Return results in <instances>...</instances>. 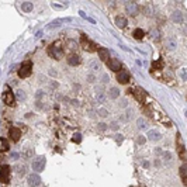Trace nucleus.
<instances>
[{"instance_id": "20", "label": "nucleus", "mask_w": 187, "mask_h": 187, "mask_svg": "<svg viewBox=\"0 0 187 187\" xmlns=\"http://www.w3.org/2000/svg\"><path fill=\"white\" fill-rule=\"evenodd\" d=\"M143 35H145V33H143V30H141V28H136L135 31H134V34H132V37L135 38V40H142Z\"/></svg>"}, {"instance_id": "18", "label": "nucleus", "mask_w": 187, "mask_h": 187, "mask_svg": "<svg viewBox=\"0 0 187 187\" xmlns=\"http://www.w3.org/2000/svg\"><path fill=\"white\" fill-rule=\"evenodd\" d=\"M107 96H108L110 99H117L118 96H120V89H117V87H111L110 90H108V93H107Z\"/></svg>"}, {"instance_id": "1", "label": "nucleus", "mask_w": 187, "mask_h": 187, "mask_svg": "<svg viewBox=\"0 0 187 187\" xmlns=\"http://www.w3.org/2000/svg\"><path fill=\"white\" fill-rule=\"evenodd\" d=\"M48 54H49V56L54 59H56V61H59V59L62 58V47L59 44H54L51 45V47L48 48Z\"/></svg>"}, {"instance_id": "9", "label": "nucleus", "mask_w": 187, "mask_h": 187, "mask_svg": "<svg viewBox=\"0 0 187 187\" xmlns=\"http://www.w3.org/2000/svg\"><path fill=\"white\" fill-rule=\"evenodd\" d=\"M117 82L121 84H127L129 82V73L127 70H120V72H117Z\"/></svg>"}, {"instance_id": "14", "label": "nucleus", "mask_w": 187, "mask_h": 187, "mask_svg": "<svg viewBox=\"0 0 187 187\" xmlns=\"http://www.w3.org/2000/svg\"><path fill=\"white\" fill-rule=\"evenodd\" d=\"M172 20L175 23H177V24H180V23H183V16H182V11L176 10V11H173V14H172Z\"/></svg>"}, {"instance_id": "24", "label": "nucleus", "mask_w": 187, "mask_h": 187, "mask_svg": "<svg viewBox=\"0 0 187 187\" xmlns=\"http://www.w3.org/2000/svg\"><path fill=\"white\" fill-rule=\"evenodd\" d=\"M89 66H90V68H92L93 70H99L100 69V62L99 61H90V63H89Z\"/></svg>"}, {"instance_id": "7", "label": "nucleus", "mask_w": 187, "mask_h": 187, "mask_svg": "<svg viewBox=\"0 0 187 187\" xmlns=\"http://www.w3.org/2000/svg\"><path fill=\"white\" fill-rule=\"evenodd\" d=\"M106 63H107V66H108L111 70H114V72H120V70H121V62H120L118 59L108 58Z\"/></svg>"}, {"instance_id": "37", "label": "nucleus", "mask_w": 187, "mask_h": 187, "mask_svg": "<svg viewBox=\"0 0 187 187\" xmlns=\"http://www.w3.org/2000/svg\"><path fill=\"white\" fill-rule=\"evenodd\" d=\"M17 158H19V155L17 153H11V159H13V161H16Z\"/></svg>"}, {"instance_id": "16", "label": "nucleus", "mask_w": 187, "mask_h": 187, "mask_svg": "<svg viewBox=\"0 0 187 187\" xmlns=\"http://www.w3.org/2000/svg\"><path fill=\"white\" fill-rule=\"evenodd\" d=\"M127 19L125 17H122V16H118V17H115V24H117L120 28H124V27H127Z\"/></svg>"}, {"instance_id": "23", "label": "nucleus", "mask_w": 187, "mask_h": 187, "mask_svg": "<svg viewBox=\"0 0 187 187\" xmlns=\"http://www.w3.org/2000/svg\"><path fill=\"white\" fill-rule=\"evenodd\" d=\"M16 97L19 99V101H24L27 96H26V93L23 92V90H17V92H16Z\"/></svg>"}, {"instance_id": "30", "label": "nucleus", "mask_w": 187, "mask_h": 187, "mask_svg": "<svg viewBox=\"0 0 187 187\" xmlns=\"http://www.w3.org/2000/svg\"><path fill=\"white\" fill-rule=\"evenodd\" d=\"M97 128H99L100 131H106V129L108 128V125H106V124H104V122H100V124L97 125Z\"/></svg>"}, {"instance_id": "31", "label": "nucleus", "mask_w": 187, "mask_h": 187, "mask_svg": "<svg viewBox=\"0 0 187 187\" xmlns=\"http://www.w3.org/2000/svg\"><path fill=\"white\" fill-rule=\"evenodd\" d=\"M162 156H163V159H166V161H170V159H172V153H170V152H163Z\"/></svg>"}, {"instance_id": "28", "label": "nucleus", "mask_w": 187, "mask_h": 187, "mask_svg": "<svg viewBox=\"0 0 187 187\" xmlns=\"http://www.w3.org/2000/svg\"><path fill=\"white\" fill-rule=\"evenodd\" d=\"M72 141H73V142H76V143H79L82 141V136H80V134H75V136L73 138H72Z\"/></svg>"}, {"instance_id": "32", "label": "nucleus", "mask_w": 187, "mask_h": 187, "mask_svg": "<svg viewBox=\"0 0 187 187\" xmlns=\"http://www.w3.org/2000/svg\"><path fill=\"white\" fill-rule=\"evenodd\" d=\"M87 82H89V83H94V82H96V76H94V75H87Z\"/></svg>"}, {"instance_id": "11", "label": "nucleus", "mask_w": 187, "mask_h": 187, "mask_svg": "<svg viewBox=\"0 0 187 187\" xmlns=\"http://www.w3.org/2000/svg\"><path fill=\"white\" fill-rule=\"evenodd\" d=\"M10 136L13 141H19L20 136H21V132H20V129L17 128V127H11L10 128Z\"/></svg>"}, {"instance_id": "21", "label": "nucleus", "mask_w": 187, "mask_h": 187, "mask_svg": "<svg viewBox=\"0 0 187 187\" xmlns=\"http://www.w3.org/2000/svg\"><path fill=\"white\" fill-rule=\"evenodd\" d=\"M21 10L26 11V13H30V11L33 10V4L30 3V2H24V3L21 4Z\"/></svg>"}, {"instance_id": "15", "label": "nucleus", "mask_w": 187, "mask_h": 187, "mask_svg": "<svg viewBox=\"0 0 187 187\" xmlns=\"http://www.w3.org/2000/svg\"><path fill=\"white\" fill-rule=\"evenodd\" d=\"M166 48H168L169 51H175L177 48V42L173 40V38H168V40H166Z\"/></svg>"}, {"instance_id": "29", "label": "nucleus", "mask_w": 187, "mask_h": 187, "mask_svg": "<svg viewBox=\"0 0 187 187\" xmlns=\"http://www.w3.org/2000/svg\"><path fill=\"white\" fill-rule=\"evenodd\" d=\"M0 142H2V145H3V146H2V149H3V150L9 149V143L6 142V139H3V138H0Z\"/></svg>"}, {"instance_id": "22", "label": "nucleus", "mask_w": 187, "mask_h": 187, "mask_svg": "<svg viewBox=\"0 0 187 187\" xmlns=\"http://www.w3.org/2000/svg\"><path fill=\"white\" fill-rule=\"evenodd\" d=\"M136 124H138V128H139V129H145L148 127V122H146V120H145V118H138Z\"/></svg>"}, {"instance_id": "6", "label": "nucleus", "mask_w": 187, "mask_h": 187, "mask_svg": "<svg viewBox=\"0 0 187 187\" xmlns=\"http://www.w3.org/2000/svg\"><path fill=\"white\" fill-rule=\"evenodd\" d=\"M125 10H127L128 14L136 16L138 11H139V7H138V4H136L135 2H125Z\"/></svg>"}, {"instance_id": "5", "label": "nucleus", "mask_w": 187, "mask_h": 187, "mask_svg": "<svg viewBox=\"0 0 187 187\" xmlns=\"http://www.w3.org/2000/svg\"><path fill=\"white\" fill-rule=\"evenodd\" d=\"M9 179H10V166L4 165L0 169V182L2 183H9Z\"/></svg>"}, {"instance_id": "27", "label": "nucleus", "mask_w": 187, "mask_h": 187, "mask_svg": "<svg viewBox=\"0 0 187 187\" xmlns=\"http://www.w3.org/2000/svg\"><path fill=\"white\" fill-rule=\"evenodd\" d=\"M99 115H100V117H107V115H108V111H107L106 108H100V110H99Z\"/></svg>"}, {"instance_id": "39", "label": "nucleus", "mask_w": 187, "mask_h": 187, "mask_svg": "<svg viewBox=\"0 0 187 187\" xmlns=\"http://www.w3.org/2000/svg\"><path fill=\"white\" fill-rule=\"evenodd\" d=\"M182 77H183V79H186V70H182Z\"/></svg>"}, {"instance_id": "3", "label": "nucleus", "mask_w": 187, "mask_h": 187, "mask_svg": "<svg viewBox=\"0 0 187 187\" xmlns=\"http://www.w3.org/2000/svg\"><path fill=\"white\" fill-rule=\"evenodd\" d=\"M45 163H47L45 156H37V158L33 161V169L35 172H42L45 169Z\"/></svg>"}, {"instance_id": "26", "label": "nucleus", "mask_w": 187, "mask_h": 187, "mask_svg": "<svg viewBox=\"0 0 187 187\" xmlns=\"http://www.w3.org/2000/svg\"><path fill=\"white\" fill-rule=\"evenodd\" d=\"M186 165H183L182 168H180V176H182V179H183V182L186 180Z\"/></svg>"}, {"instance_id": "2", "label": "nucleus", "mask_w": 187, "mask_h": 187, "mask_svg": "<svg viewBox=\"0 0 187 187\" xmlns=\"http://www.w3.org/2000/svg\"><path fill=\"white\" fill-rule=\"evenodd\" d=\"M31 72H33V65H31V62H24L19 68V76L21 77V79L28 77L30 75H31Z\"/></svg>"}, {"instance_id": "13", "label": "nucleus", "mask_w": 187, "mask_h": 187, "mask_svg": "<svg viewBox=\"0 0 187 187\" xmlns=\"http://www.w3.org/2000/svg\"><path fill=\"white\" fill-rule=\"evenodd\" d=\"M68 63H69L70 66H76L80 63V58H79V55H76V54H72L70 56H68Z\"/></svg>"}, {"instance_id": "25", "label": "nucleus", "mask_w": 187, "mask_h": 187, "mask_svg": "<svg viewBox=\"0 0 187 187\" xmlns=\"http://www.w3.org/2000/svg\"><path fill=\"white\" fill-rule=\"evenodd\" d=\"M106 97L107 96L104 94V92L103 93H96V100H97L99 103H103L104 100H106Z\"/></svg>"}, {"instance_id": "19", "label": "nucleus", "mask_w": 187, "mask_h": 187, "mask_svg": "<svg viewBox=\"0 0 187 187\" xmlns=\"http://www.w3.org/2000/svg\"><path fill=\"white\" fill-rule=\"evenodd\" d=\"M132 93L135 94V97L139 100L141 103H142L143 100H145V93L142 92V89H136V90H132Z\"/></svg>"}, {"instance_id": "12", "label": "nucleus", "mask_w": 187, "mask_h": 187, "mask_svg": "<svg viewBox=\"0 0 187 187\" xmlns=\"http://www.w3.org/2000/svg\"><path fill=\"white\" fill-rule=\"evenodd\" d=\"M148 139L149 141H159L162 139V135L159 131H155V129H152V131L148 132Z\"/></svg>"}, {"instance_id": "17", "label": "nucleus", "mask_w": 187, "mask_h": 187, "mask_svg": "<svg viewBox=\"0 0 187 187\" xmlns=\"http://www.w3.org/2000/svg\"><path fill=\"white\" fill-rule=\"evenodd\" d=\"M97 51H99L100 59H101V61H106V62H107V59H108V49H106V48H99Z\"/></svg>"}, {"instance_id": "4", "label": "nucleus", "mask_w": 187, "mask_h": 187, "mask_svg": "<svg viewBox=\"0 0 187 187\" xmlns=\"http://www.w3.org/2000/svg\"><path fill=\"white\" fill-rule=\"evenodd\" d=\"M2 99H3V101L7 106H14V94H13V92H11L10 89L4 90L3 94H2Z\"/></svg>"}, {"instance_id": "8", "label": "nucleus", "mask_w": 187, "mask_h": 187, "mask_svg": "<svg viewBox=\"0 0 187 187\" xmlns=\"http://www.w3.org/2000/svg\"><path fill=\"white\" fill-rule=\"evenodd\" d=\"M82 44H83V49L87 52H94L96 49H97V45L93 42V41L87 40V38H82Z\"/></svg>"}, {"instance_id": "38", "label": "nucleus", "mask_w": 187, "mask_h": 187, "mask_svg": "<svg viewBox=\"0 0 187 187\" xmlns=\"http://www.w3.org/2000/svg\"><path fill=\"white\" fill-rule=\"evenodd\" d=\"M35 96H37V99H40V97H42V96H44V93H42V92H37V94H35Z\"/></svg>"}, {"instance_id": "36", "label": "nucleus", "mask_w": 187, "mask_h": 187, "mask_svg": "<svg viewBox=\"0 0 187 187\" xmlns=\"http://www.w3.org/2000/svg\"><path fill=\"white\" fill-rule=\"evenodd\" d=\"M155 37V40H159V33L158 31H155V33H152V38Z\"/></svg>"}, {"instance_id": "34", "label": "nucleus", "mask_w": 187, "mask_h": 187, "mask_svg": "<svg viewBox=\"0 0 187 187\" xmlns=\"http://www.w3.org/2000/svg\"><path fill=\"white\" fill-rule=\"evenodd\" d=\"M110 80V77H108V75H103V77H101V82L103 83H107V82Z\"/></svg>"}, {"instance_id": "10", "label": "nucleus", "mask_w": 187, "mask_h": 187, "mask_svg": "<svg viewBox=\"0 0 187 187\" xmlns=\"http://www.w3.org/2000/svg\"><path fill=\"white\" fill-rule=\"evenodd\" d=\"M27 184L30 187H37L41 184V177L38 175H30L28 179H27Z\"/></svg>"}, {"instance_id": "35", "label": "nucleus", "mask_w": 187, "mask_h": 187, "mask_svg": "<svg viewBox=\"0 0 187 187\" xmlns=\"http://www.w3.org/2000/svg\"><path fill=\"white\" fill-rule=\"evenodd\" d=\"M110 128L114 129V131H117V129H118V124H117V122H113V124L110 125Z\"/></svg>"}, {"instance_id": "33", "label": "nucleus", "mask_w": 187, "mask_h": 187, "mask_svg": "<svg viewBox=\"0 0 187 187\" xmlns=\"http://www.w3.org/2000/svg\"><path fill=\"white\" fill-rule=\"evenodd\" d=\"M145 141H146V139H145V136H142V135H141V136H138V139H136V142L139 143V145H143V143H145Z\"/></svg>"}]
</instances>
